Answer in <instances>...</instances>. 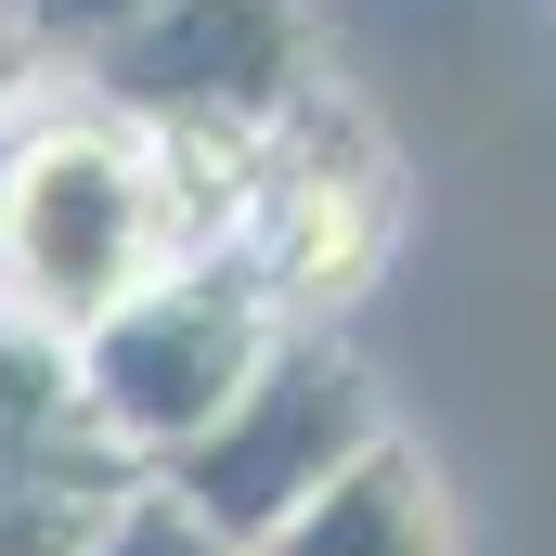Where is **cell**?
I'll return each mask as SVG.
<instances>
[{"label": "cell", "instance_id": "cell-1", "mask_svg": "<svg viewBox=\"0 0 556 556\" xmlns=\"http://www.w3.org/2000/svg\"><path fill=\"white\" fill-rule=\"evenodd\" d=\"M233 181H247V142L142 130L91 91L26 104L0 130V311L78 337L168 260H220Z\"/></svg>", "mask_w": 556, "mask_h": 556}, {"label": "cell", "instance_id": "cell-2", "mask_svg": "<svg viewBox=\"0 0 556 556\" xmlns=\"http://www.w3.org/2000/svg\"><path fill=\"white\" fill-rule=\"evenodd\" d=\"M389 247H402V168H389V142L363 130V104L324 78L298 117L247 142V181H233V273L273 298L285 324H350L363 311V285L389 273Z\"/></svg>", "mask_w": 556, "mask_h": 556}, {"label": "cell", "instance_id": "cell-3", "mask_svg": "<svg viewBox=\"0 0 556 556\" xmlns=\"http://www.w3.org/2000/svg\"><path fill=\"white\" fill-rule=\"evenodd\" d=\"M273 337H285V311L233 260H168L104 324L65 337L78 350V415H91V440H117L155 479V466H181L207 427L233 415V389L273 363Z\"/></svg>", "mask_w": 556, "mask_h": 556}, {"label": "cell", "instance_id": "cell-4", "mask_svg": "<svg viewBox=\"0 0 556 556\" xmlns=\"http://www.w3.org/2000/svg\"><path fill=\"white\" fill-rule=\"evenodd\" d=\"M389 440V402H376V376H363V350L337 337V324H285L273 337V363L233 389V415L207 427L181 466H155L220 544L247 556L260 531H285L350 453H376Z\"/></svg>", "mask_w": 556, "mask_h": 556}, {"label": "cell", "instance_id": "cell-5", "mask_svg": "<svg viewBox=\"0 0 556 556\" xmlns=\"http://www.w3.org/2000/svg\"><path fill=\"white\" fill-rule=\"evenodd\" d=\"M65 91L181 142H260L324 91V26L311 0H142Z\"/></svg>", "mask_w": 556, "mask_h": 556}, {"label": "cell", "instance_id": "cell-6", "mask_svg": "<svg viewBox=\"0 0 556 556\" xmlns=\"http://www.w3.org/2000/svg\"><path fill=\"white\" fill-rule=\"evenodd\" d=\"M247 556H466L453 531V479H440V453L427 440H376V453H350L285 531H260Z\"/></svg>", "mask_w": 556, "mask_h": 556}, {"label": "cell", "instance_id": "cell-7", "mask_svg": "<svg viewBox=\"0 0 556 556\" xmlns=\"http://www.w3.org/2000/svg\"><path fill=\"white\" fill-rule=\"evenodd\" d=\"M130 453L117 440H52L26 466H0V556H91L104 518L130 505Z\"/></svg>", "mask_w": 556, "mask_h": 556}, {"label": "cell", "instance_id": "cell-8", "mask_svg": "<svg viewBox=\"0 0 556 556\" xmlns=\"http://www.w3.org/2000/svg\"><path fill=\"white\" fill-rule=\"evenodd\" d=\"M52 440H91V415H78V350L52 324H13L0 311V466H26Z\"/></svg>", "mask_w": 556, "mask_h": 556}, {"label": "cell", "instance_id": "cell-9", "mask_svg": "<svg viewBox=\"0 0 556 556\" xmlns=\"http://www.w3.org/2000/svg\"><path fill=\"white\" fill-rule=\"evenodd\" d=\"M91 556H233V544H220L168 479H130V505L104 518V544H91Z\"/></svg>", "mask_w": 556, "mask_h": 556}, {"label": "cell", "instance_id": "cell-10", "mask_svg": "<svg viewBox=\"0 0 556 556\" xmlns=\"http://www.w3.org/2000/svg\"><path fill=\"white\" fill-rule=\"evenodd\" d=\"M13 13H26V39L52 52V78H78V65H91V52H104L117 26H130L142 0H13Z\"/></svg>", "mask_w": 556, "mask_h": 556}, {"label": "cell", "instance_id": "cell-11", "mask_svg": "<svg viewBox=\"0 0 556 556\" xmlns=\"http://www.w3.org/2000/svg\"><path fill=\"white\" fill-rule=\"evenodd\" d=\"M52 91H65V78H52V52H39V39H26V13L0 0V130H13L26 104H52Z\"/></svg>", "mask_w": 556, "mask_h": 556}]
</instances>
